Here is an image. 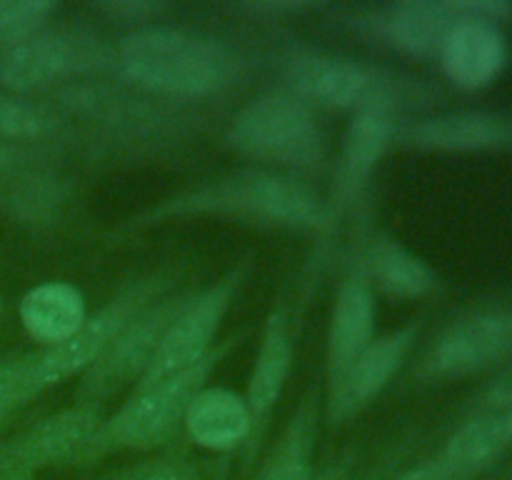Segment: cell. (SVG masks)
I'll use <instances>...</instances> for the list:
<instances>
[{
    "mask_svg": "<svg viewBox=\"0 0 512 480\" xmlns=\"http://www.w3.org/2000/svg\"><path fill=\"white\" fill-rule=\"evenodd\" d=\"M273 68L278 85L310 105L350 115L383 113L410 120L433 113L445 98L433 80L313 45H285L273 53Z\"/></svg>",
    "mask_w": 512,
    "mask_h": 480,
    "instance_id": "obj_4",
    "label": "cell"
},
{
    "mask_svg": "<svg viewBox=\"0 0 512 480\" xmlns=\"http://www.w3.org/2000/svg\"><path fill=\"white\" fill-rule=\"evenodd\" d=\"M398 123V118L383 113L350 115L343 143L330 163V190L325 195L338 225L370 205L375 170L393 150Z\"/></svg>",
    "mask_w": 512,
    "mask_h": 480,
    "instance_id": "obj_17",
    "label": "cell"
},
{
    "mask_svg": "<svg viewBox=\"0 0 512 480\" xmlns=\"http://www.w3.org/2000/svg\"><path fill=\"white\" fill-rule=\"evenodd\" d=\"M508 58L510 48L503 25L485 15H468L448 30L435 63L453 88L478 93L503 75Z\"/></svg>",
    "mask_w": 512,
    "mask_h": 480,
    "instance_id": "obj_19",
    "label": "cell"
},
{
    "mask_svg": "<svg viewBox=\"0 0 512 480\" xmlns=\"http://www.w3.org/2000/svg\"><path fill=\"white\" fill-rule=\"evenodd\" d=\"M0 480H35V475L30 473H10V475H3Z\"/></svg>",
    "mask_w": 512,
    "mask_h": 480,
    "instance_id": "obj_37",
    "label": "cell"
},
{
    "mask_svg": "<svg viewBox=\"0 0 512 480\" xmlns=\"http://www.w3.org/2000/svg\"><path fill=\"white\" fill-rule=\"evenodd\" d=\"M58 8L53 0H0V53L53 23Z\"/></svg>",
    "mask_w": 512,
    "mask_h": 480,
    "instance_id": "obj_29",
    "label": "cell"
},
{
    "mask_svg": "<svg viewBox=\"0 0 512 480\" xmlns=\"http://www.w3.org/2000/svg\"><path fill=\"white\" fill-rule=\"evenodd\" d=\"M88 315L83 290L68 280H45L33 285L18 303L20 325L43 348H55L73 338Z\"/></svg>",
    "mask_w": 512,
    "mask_h": 480,
    "instance_id": "obj_25",
    "label": "cell"
},
{
    "mask_svg": "<svg viewBox=\"0 0 512 480\" xmlns=\"http://www.w3.org/2000/svg\"><path fill=\"white\" fill-rule=\"evenodd\" d=\"M365 268L375 293L390 300H423L440 290V278L428 260L413 253L388 230H368Z\"/></svg>",
    "mask_w": 512,
    "mask_h": 480,
    "instance_id": "obj_22",
    "label": "cell"
},
{
    "mask_svg": "<svg viewBox=\"0 0 512 480\" xmlns=\"http://www.w3.org/2000/svg\"><path fill=\"white\" fill-rule=\"evenodd\" d=\"M70 198L73 183L60 173V163L33 165L0 178V210L10 220L33 230L58 225Z\"/></svg>",
    "mask_w": 512,
    "mask_h": 480,
    "instance_id": "obj_21",
    "label": "cell"
},
{
    "mask_svg": "<svg viewBox=\"0 0 512 480\" xmlns=\"http://www.w3.org/2000/svg\"><path fill=\"white\" fill-rule=\"evenodd\" d=\"M512 450V408L468 415L435 458L460 480H473Z\"/></svg>",
    "mask_w": 512,
    "mask_h": 480,
    "instance_id": "obj_24",
    "label": "cell"
},
{
    "mask_svg": "<svg viewBox=\"0 0 512 480\" xmlns=\"http://www.w3.org/2000/svg\"><path fill=\"white\" fill-rule=\"evenodd\" d=\"M253 55L233 40L158 23L113 40V78L185 105L223 98L253 73Z\"/></svg>",
    "mask_w": 512,
    "mask_h": 480,
    "instance_id": "obj_3",
    "label": "cell"
},
{
    "mask_svg": "<svg viewBox=\"0 0 512 480\" xmlns=\"http://www.w3.org/2000/svg\"><path fill=\"white\" fill-rule=\"evenodd\" d=\"M325 20L360 43L390 50L413 60H433L445 35L468 15L493 23H512L510 0H388V3L333 5Z\"/></svg>",
    "mask_w": 512,
    "mask_h": 480,
    "instance_id": "obj_7",
    "label": "cell"
},
{
    "mask_svg": "<svg viewBox=\"0 0 512 480\" xmlns=\"http://www.w3.org/2000/svg\"><path fill=\"white\" fill-rule=\"evenodd\" d=\"M190 290H173L140 310L108 345L103 355L85 370L75 385V403L105 408L125 388H138L148 375L170 323L188 300Z\"/></svg>",
    "mask_w": 512,
    "mask_h": 480,
    "instance_id": "obj_13",
    "label": "cell"
},
{
    "mask_svg": "<svg viewBox=\"0 0 512 480\" xmlns=\"http://www.w3.org/2000/svg\"><path fill=\"white\" fill-rule=\"evenodd\" d=\"M512 358V298H488L445 320L410 360L403 390L440 388Z\"/></svg>",
    "mask_w": 512,
    "mask_h": 480,
    "instance_id": "obj_8",
    "label": "cell"
},
{
    "mask_svg": "<svg viewBox=\"0 0 512 480\" xmlns=\"http://www.w3.org/2000/svg\"><path fill=\"white\" fill-rule=\"evenodd\" d=\"M113 73V40L88 23H48L0 53V93L43 98L53 90Z\"/></svg>",
    "mask_w": 512,
    "mask_h": 480,
    "instance_id": "obj_9",
    "label": "cell"
},
{
    "mask_svg": "<svg viewBox=\"0 0 512 480\" xmlns=\"http://www.w3.org/2000/svg\"><path fill=\"white\" fill-rule=\"evenodd\" d=\"M353 238L340 263L338 288H335L333 308H330L328 330H325V385L338 383L340 375L353 365L375 338L378 320V293L370 283L365 268V235L373 228L370 205L353 215Z\"/></svg>",
    "mask_w": 512,
    "mask_h": 480,
    "instance_id": "obj_11",
    "label": "cell"
},
{
    "mask_svg": "<svg viewBox=\"0 0 512 480\" xmlns=\"http://www.w3.org/2000/svg\"><path fill=\"white\" fill-rule=\"evenodd\" d=\"M423 328L425 315H418L388 333L375 335L368 348L340 375L338 383L323 388V423L330 430L353 423L385 393L413 358Z\"/></svg>",
    "mask_w": 512,
    "mask_h": 480,
    "instance_id": "obj_15",
    "label": "cell"
},
{
    "mask_svg": "<svg viewBox=\"0 0 512 480\" xmlns=\"http://www.w3.org/2000/svg\"><path fill=\"white\" fill-rule=\"evenodd\" d=\"M43 163H63V155L45 145H25L0 138V178Z\"/></svg>",
    "mask_w": 512,
    "mask_h": 480,
    "instance_id": "obj_34",
    "label": "cell"
},
{
    "mask_svg": "<svg viewBox=\"0 0 512 480\" xmlns=\"http://www.w3.org/2000/svg\"><path fill=\"white\" fill-rule=\"evenodd\" d=\"M38 100L73 128L70 158L98 163L170 158L198 140L210 123L203 105L173 103L113 75L78 80Z\"/></svg>",
    "mask_w": 512,
    "mask_h": 480,
    "instance_id": "obj_1",
    "label": "cell"
},
{
    "mask_svg": "<svg viewBox=\"0 0 512 480\" xmlns=\"http://www.w3.org/2000/svg\"><path fill=\"white\" fill-rule=\"evenodd\" d=\"M512 408V358L500 365L488 383L470 398L465 408V418L475 413H490V410H508Z\"/></svg>",
    "mask_w": 512,
    "mask_h": 480,
    "instance_id": "obj_33",
    "label": "cell"
},
{
    "mask_svg": "<svg viewBox=\"0 0 512 480\" xmlns=\"http://www.w3.org/2000/svg\"><path fill=\"white\" fill-rule=\"evenodd\" d=\"M223 143L255 160L258 168L308 180L330 173L328 138L318 108L283 85L240 105L225 123Z\"/></svg>",
    "mask_w": 512,
    "mask_h": 480,
    "instance_id": "obj_6",
    "label": "cell"
},
{
    "mask_svg": "<svg viewBox=\"0 0 512 480\" xmlns=\"http://www.w3.org/2000/svg\"><path fill=\"white\" fill-rule=\"evenodd\" d=\"M183 435L208 453H240L250 438V410L245 395L223 385H205L183 418Z\"/></svg>",
    "mask_w": 512,
    "mask_h": 480,
    "instance_id": "obj_20",
    "label": "cell"
},
{
    "mask_svg": "<svg viewBox=\"0 0 512 480\" xmlns=\"http://www.w3.org/2000/svg\"><path fill=\"white\" fill-rule=\"evenodd\" d=\"M360 458V443H350L340 450L325 468L315 473L313 480H355V465Z\"/></svg>",
    "mask_w": 512,
    "mask_h": 480,
    "instance_id": "obj_35",
    "label": "cell"
},
{
    "mask_svg": "<svg viewBox=\"0 0 512 480\" xmlns=\"http://www.w3.org/2000/svg\"><path fill=\"white\" fill-rule=\"evenodd\" d=\"M390 480H460V478H455V475L450 473V470L433 455V458L423 460V463L418 465H405V468L398 470Z\"/></svg>",
    "mask_w": 512,
    "mask_h": 480,
    "instance_id": "obj_36",
    "label": "cell"
},
{
    "mask_svg": "<svg viewBox=\"0 0 512 480\" xmlns=\"http://www.w3.org/2000/svg\"><path fill=\"white\" fill-rule=\"evenodd\" d=\"M415 445H418V430L403 428L385 443V448L363 475H355V480H390L398 470L405 468V460L410 458Z\"/></svg>",
    "mask_w": 512,
    "mask_h": 480,
    "instance_id": "obj_32",
    "label": "cell"
},
{
    "mask_svg": "<svg viewBox=\"0 0 512 480\" xmlns=\"http://www.w3.org/2000/svg\"><path fill=\"white\" fill-rule=\"evenodd\" d=\"M328 8L330 3L325 0H230V3L215 5V10L228 18L260 25H280L310 18V15H323Z\"/></svg>",
    "mask_w": 512,
    "mask_h": 480,
    "instance_id": "obj_28",
    "label": "cell"
},
{
    "mask_svg": "<svg viewBox=\"0 0 512 480\" xmlns=\"http://www.w3.org/2000/svg\"><path fill=\"white\" fill-rule=\"evenodd\" d=\"M0 313H3V298H0Z\"/></svg>",
    "mask_w": 512,
    "mask_h": 480,
    "instance_id": "obj_38",
    "label": "cell"
},
{
    "mask_svg": "<svg viewBox=\"0 0 512 480\" xmlns=\"http://www.w3.org/2000/svg\"><path fill=\"white\" fill-rule=\"evenodd\" d=\"M393 148L433 155H473L512 150L510 110H448L400 120Z\"/></svg>",
    "mask_w": 512,
    "mask_h": 480,
    "instance_id": "obj_18",
    "label": "cell"
},
{
    "mask_svg": "<svg viewBox=\"0 0 512 480\" xmlns=\"http://www.w3.org/2000/svg\"><path fill=\"white\" fill-rule=\"evenodd\" d=\"M0 138L25 145H45L70 158L73 128L38 98L0 93Z\"/></svg>",
    "mask_w": 512,
    "mask_h": 480,
    "instance_id": "obj_26",
    "label": "cell"
},
{
    "mask_svg": "<svg viewBox=\"0 0 512 480\" xmlns=\"http://www.w3.org/2000/svg\"><path fill=\"white\" fill-rule=\"evenodd\" d=\"M250 330H238L218 340L215 348L188 368L145 388L130 390L128 400L115 413L105 415L93 440L83 450L78 468H93L108 455L155 453L175 445L183 435V418L190 400L208 385L210 375L248 340Z\"/></svg>",
    "mask_w": 512,
    "mask_h": 480,
    "instance_id": "obj_5",
    "label": "cell"
},
{
    "mask_svg": "<svg viewBox=\"0 0 512 480\" xmlns=\"http://www.w3.org/2000/svg\"><path fill=\"white\" fill-rule=\"evenodd\" d=\"M85 8L103 18L105 23L123 25L125 33L165 23L168 15L175 13V3H168V0H93Z\"/></svg>",
    "mask_w": 512,
    "mask_h": 480,
    "instance_id": "obj_30",
    "label": "cell"
},
{
    "mask_svg": "<svg viewBox=\"0 0 512 480\" xmlns=\"http://www.w3.org/2000/svg\"><path fill=\"white\" fill-rule=\"evenodd\" d=\"M30 363H33V353L0 360V428L33 400V395H30Z\"/></svg>",
    "mask_w": 512,
    "mask_h": 480,
    "instance_id": "obj_31",
    "label": "cell"
},
{
    "mask_svg": "<svg viewBox=\"0 0 512 480\" xmlns=\"http://www.w3.org/2000/svg\"><path fill=\"white\" fill-rule=\"evenodd\" d=\"M253 270L255 253L250 250V253L233 260L213 283L203 285L198 290H190L188 300H185L183 308L178 310L175 320L170 323L168 333H165L163 343H160L158 355H155L148 375H145L138 388L153 385L158 380L168 378V375L178 373V370L188 368V365H193L195 360H200L215 348L220 325H223L228 310L233 308L238 295L248 285Z\"/></svg>",
    "mask_w": 512,
    "mask_h": 480,
    "instance_id": "obj_12",
    "label": "cell"
},
{
    "mask_svg": "<svg viewBox=\"0 0 512 480\" xmlns=\"http://www.w3.org/2000/svg\"><path fill=\"white\" fill-rule=\"evenodd\" d=\"M320 423H323V385L313 380L300 395L283 433L275 440L268 458L260 463L253 480H313Z\"/></svg>",
    "mask_w": 512,
    "mask_h": 480,
    "instance_id": "obj_23",
    "label": "cell"
},
{
    "mask_svg": "<svg viewBox=\"0 0 512 480\" xmlns=\"http://www.w3.org/2000/svg\"><path fill=\"white\" fill-rule=\"evenodd\" d=\"M93 480H205L203 470L183 453H150L103 470Z\"/></svg>",
    "mask_w": 512,
    "mask_h": 480,
    "instance_id": "obj_27",
    "label": "cell"
},
{
    "mask_svg": "<svg viewBox=\"0 0 512 480\" xmlns=\"http://www.w3.org/2000/svg\"><path fill=\"white\" fill-rule=\"evenodd\" d=\"M180 278H183V268L165 265V268L150 270V273L128 280L115 290L108 303L88 315L83 328L73 338L55 345V348H43L33 353V363H30V395H33V400L43 395L45 390L80 378L140 310L148 308L163 295L178 290Z\"/></svg>",
    "mask_w": 512,
    "mask_h": 480,
    "instance_id": "obj_10",
    "label": "cell"
},
{
    "mask_svg": "<svg viewBox=\"0 0 512 480\" xmlns=\"http://www.w3.org/2000/svg\"><path fill=\"white\" fill-rule=\"evenodd\" d=\"M295 293L283 288L270 303L268 315L260 328L258 353H255L253 368H250L248 388H245V403L250 410V438L245 448L240 450V463H243V478H248L255 468L263 440L268 435L270 420L275 408L283 400L288 388L290 370L295 360V345H298V328L295 320L298 313L293 310Z\"/></svg>",
    "mask_w": 512,
    "mask_h": 480,
    "instance_id": "obj_14",
    "label": "cell"
},
{
    "mask_svg": "<svg viewBox=\"0 0 512 480\" xmlns=\"http://www.w3.org/2000/svg\"><path fill=\"white\" fill-rule=\"evenodd\" d=\"M198 218L313 235L318 238L313 260L325 265L340 228L330 213L328 198L315 188L313 180L253 165L178 190L170 198L130 215L110 233V238H133L158 225Z\"/></svg>",
    "mask_w": 512,
    "mask_h": 480,
    "instance_id": "obj_2",
    "label": "cell"
},
{
    "mask_svg": "<svg viewBox=\"0 0 512 480\" xmlns=\"http://www.w3.org/2000/svg\"><path fill=\"white\" fill-rule=\"evenodd\" d=\"M105 418V408L73 403L0 443V478L10 473L38 475L48 468H78V460Z\"/></svg>",
    "mask_w": 512,
    "mask_h": 480,
    "instance_id": "obj_16",
    "label": "cell"
}]
</instances>
